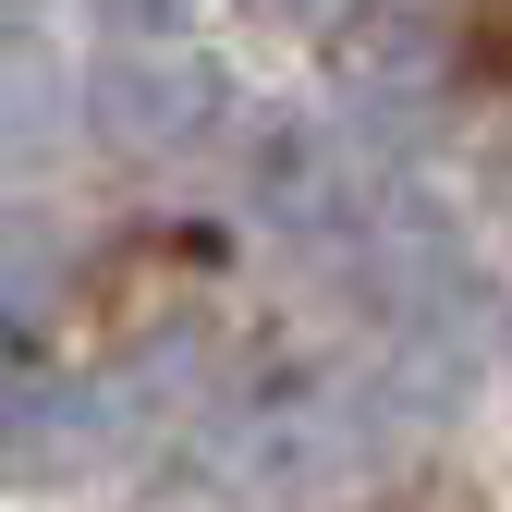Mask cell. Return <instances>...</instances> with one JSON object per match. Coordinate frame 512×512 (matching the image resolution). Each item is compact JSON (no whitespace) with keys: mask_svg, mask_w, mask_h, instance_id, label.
I'll return each instance as SVG.
<instances>
[{"mask_svg":"<svg viewBox=\"0 0 512 512\" xmlns=\"http://www.w3.org/2000/svg\"><path fill=\"white\" fill-rule=\"evenodd\" d=\"M330 74H342L354 110H427L439 98V25L415 0H378V13H354L330 37Z\"/></svg>","mask_w":512,"mask_h":512,"instance_id":"obj_3","label":"cell"},{"mask_svg":"<svg viewBox=\"0 0 512 512\" xmlns=\"http://www.w3.org/2000/svg\"><path fill=\"white\" fill-rule=\"evenodd\" d=\"M110 439V403L74 391V378H37V366H0V476L37 488V476H86Z\"/></svg>","mask_w":512,"mask_h":512,"instance_id":"obj_2","label":"cell"},{"mask_svg":"<svg viewBox=\"0 0 512 512\" xmlns=\"http://www.w3.org/2000/svg\"><path fill=\"white\" fill-rule=\"evenodd\" d=\"M256 208L293 220V232H330V220L354 208L342 147H330V135H269V147H256Z\"/></svg>","mask_w":512,"mask_h":512,"instance_id":"obj_4","label":"cell"},{"mask_svg":"<svg viewBox=\"0 0 512 512\" xmlns=\"http://www.w3.org/2000/svg\"><path fill=\"white\" fill-rule=\"evenodd\" d=\"M269 13H293V25H305V13H330V0H269Z\"/></svg>","mask_w":512,"mask_h":512,"instance_id":"obj_6","label":"cell"},{"mask_svg":"<svg viewBox=\"0 0 512 512\" xmlns=\"http://www.w3.org/2000/svg\"><path fill=\"white\" fill-rule=\"evenodd\" d=\"M98 13L122 25V49H147V25H171V13H183V0H98Z\"/></svg>","mask_w":512,"mask_h":512,"instance_id":"obj_5","label":"cell"},{"mask_svg":"<svg viewBox=\"0 0 512 512\" xmlns=\"http://www.w3.org/2000/svg\"><path fill=\"white\" fill-rule=\"evenodd\" d=\"M220 122H232V86H220V61H196V49H110L86 74V135L110 159H135V171L196 159Z\"/></svg>","mask_w":512,"mask_h":512,"instance_id":"obj_1","label":"cell"}]
</instances>
